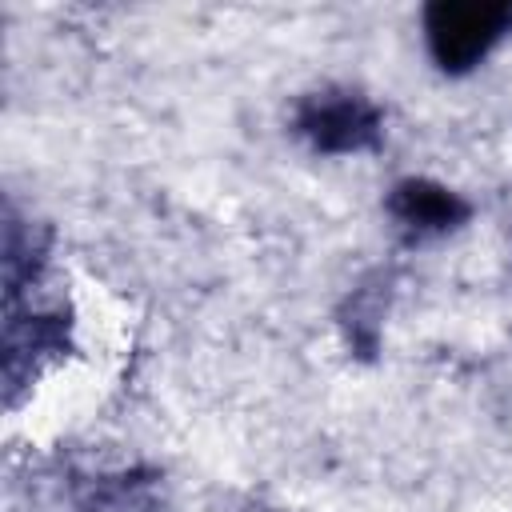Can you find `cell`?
<instances>
[{"mask_svg": "<svg viewBox=\"0 0 512 512\" xmlns=\"http://www.w3.org/2000/svg\"><path fill=\"white\" fill-rule=\"evenodd\" d=\"M512 32V4L492 0H432L424 8L428 52L444 72L476 68L492 44Z\"/></svg>", "mask_w": 512, "mask_h": 512, "instance_id": "6da1fadb", "label": "cell"}, {"mask_svg": "<svg viewBox=\"0 0 512 512\" xmlns=\"http://www.w3.org/2000/svg\"><path fill=\"white\" fill-rule=\"evenodd\" d=\"M388 216L412 236H444V232H456L460 224H468L472 204L460 192H452L448 184L408 176V180L392 184Z\"/></svg>", "mask_w": 512, "mask_h": 512, "instance_id": "3957f363", "label": "cell"}, {"mask_svg": "<svg viewBox=\"0 0 512 512\" xmlns=\"http://www.w3.org/2000/svg\"><path fill=\"white\" fill-rule=\"evenodd\" d=\"M68 348V320L60 312H16L8 308L4 320V380H8V400H16V388L32 380V360L44 352H64Z\"/></svg>", "mask_w": 512, "mask_h": 512, "instance_id": "277c9868", "label": "cell"}, {"mask_svg": "<svg viewBox=\"0 0 512 512\" xmlns=\"http://www.w3.org/2000/svg\"><path fill=\"white\" fill-rule=\"evenodd\" d=\"M296 132L316 152H368L384 136L380 108L352 88H320L296 104Z\"/></svg>", "mask_w": 512, "mask_h": 512, "instance_id": "7a4b0ae2", "label": "cell"}]
</instances>
